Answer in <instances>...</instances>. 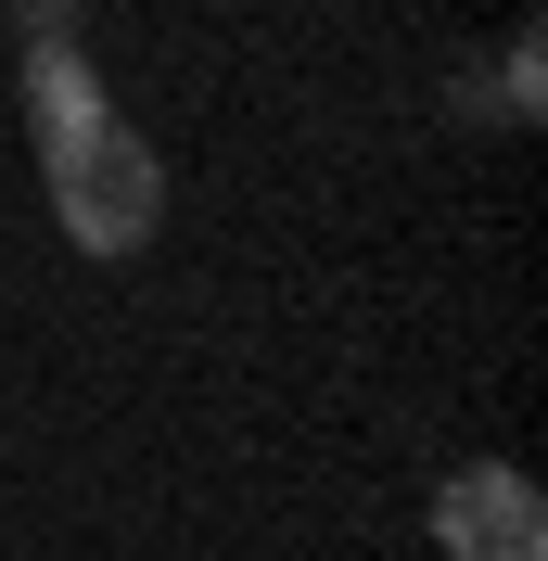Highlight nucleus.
<instances>
[{
  "label": "nucleus",
  "mask_w": 548,
  "mask_h": 561,
  "mask_svg": "<svg viewBox=\"0 0 548 561\" xmlns=\"http://www.w3.org/2000/svg\"><path fill=\"white\" fill-rule=\"evenodd\" d=\"M0 13H13V38H26V51H52V38H77V0H0Z\"/></svg>",
  "instance_id": "obj_5"
},
{
  "label": "nucleus",
  "mask_w": 548,
  "mask_h": 561,
  "mask_svg": "<svg viewBox=\"0 0 548 561\" xmlns=\"http://www.w3.org/2000/svg\"><path fill=\"white\" fill-rule=\"evenodd\" d=\"M484 115H498V128H536V115H548V38H536V26L498 51V90H484Z\"/></svg>",
  "instance_id": "obj_4"
},
{
  "label": "nucleus",
  "mask_w": 548,
  "mask_h": 561,
  "mask_svg": "<svg viewBox=\"0 0 548 561\" xmlns=\"http://www.w3.org/2000/svg\"><path fill=\"white\" fill-rule=\"evenodd\" d=\"M434 549L446 561H548L536 472H511V459H459V472L434 485Z\"/></svg>",
  "instance_id": "obj_2"
},
{
  "label": "nucleus",
  "mask_w": 548,
  "mask_h": 561,
  "mask_svg": "<svg viewBox=\"0 0 548 561\" xmlns=\"http://www.w3.org/2000/svg\"><path fill=\"white\" fill-rule=\"evenodd\" d=\"M38 179H52L65 243L103 255V268L140 255V243H153V217H167V153L128 140V128H90V140H65V153H38Z\"/></svg>",
  "instance_id": "obj_1"
},
{
  "label": "nucleus",
  "mask_w": 548,
  "mask_h": 561,
  "mask_svg": "<svg viewBox=\"0 0 548 561\" xmlns=\"http://www.w3.org/2000/svg\"><path fill=\"white\" fill-rule=\"evenodd\" d=\"M26 128H38V153H65V140L115 128V115H103V77H90V51H77V38L26 51Z\"/></svg>",
  "instance_id": "obj_3"
}]
</instances>
